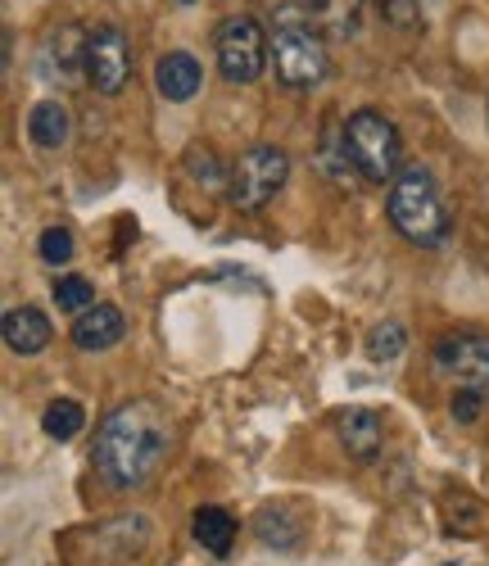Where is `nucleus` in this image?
I'll return each instance as SVG.
<instances>
[{
	"label": "nucleus",
	"mask_w": 489,
	"mask_h": 566,
	"mask_svg": "<svg viewBox=\"0 0 489 566\" xmlns=\"http://www.w3.org/2000/svg\"><path fill=\"white\" fill-rule=\"evenodd\" d=\"M51 295H55L60 313H86V308L95 304V291H91V281H86V276H60Z\"/></svg>",
	"instance_id": "obj_21"
},
{
	"label": "nucleus",
	"mask_w": 489,
	"mask_h": 566,
	"mask_svg": "<svg viewBox=\"0 0 489 566\" xmlns=\"http://www.w3.org/2000/svg\"><path fill=\"white\" fill-rule=\"evenodd\" d=\"M345 146H350L358 181L385 186L404 172V136L381 109H354L345 118Z\"/></svg>",
	"instance_id": "obj_4"
},
{
	"label": "nucleus",
	"mask_w": 489,
	"mask_h": 566,
	"mask_svg": "<svg viewBox=\"0 0 489 566\" xmlns=\"http://www.w3.org/2000/svg\"><path fill=\"white\" fill-rule=\"evenodd\" d=\"M37 73L51 86H77L86 82V32L77 23H60L37 51Z\"/></svg>",
	"instance_id": "obj_9"
},
{
	"label": "nucleus",
	"mask_w": 489,
	"mask_h": 566,
	"mask_svg": "<svg viewBox=\"0 0 489 566\" xmlns=\"http://www.w3.org/2000/svg\"><path fill=\"white\" fill-rule=\"evenodd\" d=\"M422 6H426V0H422Z\"/></svg>",
	"instance_id": "obj_27"
},
{
	"label": "nucleus",
	"mask_w": 489,
	"mask_h": 566,
	"mask_svg": "<svg viewBox=\"0 0 489 566\" xmlns=\"http://www.w3.org/2000/svg\"><path fill=\"white\" fill-rule=\"evenodd\" d=\"M268 41H272V77L285 91H313L326 82L331 73V55H326V36L313 23L304 0H285L268 19Z\"/></svg>",
	"instance_id": "obj_2"
},
{
	"label": "nucleus",
	"mask_w": 489,
	"mask_h": 566,
	"mask_svg": "<svg viewBox=\"0 0 489 566\" xmlns=\"http://www.w3.org/2000/svg\"><path fill=\"white\" fill-rule=\"evenodd\" d=\"M86 82L101 91V96H118L132 82V45H127L123 28H114V23L86 28Z\"/></svg>",
	"instance_id": "obj_7"
},
{
	"label": "nucleus",
	"mask_w": 489,
	"mask_h": 566,
	"mask_svg": "<svg viewBox=\"0 0 489 566\" xmlns=\"http://www.w3.org/2000/svg\"><path fill=\"white\" fill-rule=\"evenodd\" d=\"M186 168H190L195 177H200L205 186H214V191H218V186H227V172L218 168L214 150H205V146H190V150H186Z\"/></svg>",
	"instance_id": "obj_24"
},
{
	"label": "nucleus",
	"mask_w": 489,
	"mask_h": 566,
	"mask_svg": "<svg viewBox=\"0 0 489 566\" xmlns=\"http://www.w3.org/2000/svg\"><path fill=\"white\" fill-rule=\"evenodd\" d=\"M480 408H485V390H476V386H458L454 390V417L458 421H476Z\"/></svg>",
	"instance_id": "obj_25"
},
{
	"label": "nucleus",
	"mask_w": 489,
	"mask_h": 566,
	"mask_svg": "<svg viewBox=\"0 0 489 566\" xmlns=\"http://www.w3.org/2000/svg\"><path fill=\"white\" fill-rule=\"evenodd\" d=\"M82 427H86V408L77 399H55L41 412V431L51 440H73V436H82Z\"/></svg>",
	"instance_id": "obj_19"
},
{
	"label": "nucleus",
	"mask_w": 489,
	"mask_h": 566,
	"mask_svg": "<svg viewBox=\"0 0 489 566\" xmlns=\"http://www.w3.org/2000/svg\"><path fill=\"white\" fill-rule=\"evenodd\" d=\"M376 10L389 28H422L426 23V10H422V0H376Z\"/></svg>",
	"instance_id": "obj_23"
},
{
	"label": "nucleus",
	"mask_w": 489,
	"mask_h": 566,
	"mask_svg": "<svg viewBox=\"0 0 489 566\" xmlns=\"http://www.w3.org/2000/svg\"><path fill=\"white\" fill-rule=\"evenodd\" d=\"M335 436H340V444H345L350 458L372 462V458L381 453L385 427H381V417H376L372 408H345V412L335 417Z\"/></svg>",
	"instance_id": "obj_12"
},
{
	"label": "nucleus",
	"mask_w": 489,
	"mask_h": 566,
	"mask_svg": "<svg viewBox=\"0 0 489 566\" xmlns=\"http://www.w3.org/2000/svg\"><path fill=\"white\" fill-rule=\"evenodd\" d=\"M435 367L454 376L458 386H476L489 395V336L485 332H454L435 340Z\"/></svg>",
	"instance_id": "obj_8"
},
{
	"label": "nucleus",
	"mask_w": 489,
	"mask_h": 566,
	"mask_svg": "<svg viewBox=\"0 0 489 566\" xmlns=\"http://www.w3.org/2000/svg\"><path fill=\"white\" fill-rule=\"evenodd\" d=\"M200 82H205V69H200V60H195V55H186V51L159 55V64H155V86H159V96H164L168 105L195 101Z\"/></svg>",
	"instance_id": "obj_11"
},
{
	"label": "nucleus",
	"mask_w": 489,
	"mask_h": 566,
	"mask_svg": "<svg viewBox=\"0 0 489 566\" xmlns=\"http://www.w3.org/2000/svg\"><path fill=\"white\" fill-rule=\"evenodd\" d=\"M177 6H195V0H177Z\"/></svg>",
	"instance_id": "obj_26"
},
{
	"label": "nucleus",
	"mask_w": 489,
	"mask_h": 566,
	"mask_svg": "<svg viewBox=\"0 0 489 566\" xmlns=\"http://www.w3.org/2000/svg\"><path fill=\"white\" fill-rule=\"evenodd\" d=\"M254 535H259V544H268L277 553H295L304 544V522L285 503H268L254 516Z\"/></svg>",
	"instance_id": "obj_14"
},
{
	"label": "nucleus",
	"mask_w": 489,
	"mask_h": 566,
	"mask_svg": "<svg viewBox=\"0 0 489 566\" xmlns=\"http://www.w3.org/2000/svg\"><path fill=\"white\" fill-rule=\"evenodd\" d=\"M123 336H127V317H123L118 304H91V308L77 313V322H73V345H77L82 354L114 349Z\"/></svg>",
	"instance_id": "obj_10"
},
{
	"label": "nucleus",
	"mask_w": 489,
	"mask_h": 566,
	"mask_svg": "<svg viewBox=\"0 0 489 566\" xmlns=\"http://www.w3.org/2000/svg\"><path fill=\"white\" fill-rule=\"evenodd\" d=\"M69 132H73V118L60 101H41L32 105L28 114V140L37 150H64L69 146Z\"/></svg>",
	"instance_id": "obj_16"
},
{
	"label": "nucleus",
	"mask_w": 489,
	"mask_h": 566,
	"mask_svg": "<svg viewBox=\"0 0 489 566\" xmlns=\"http://www.w3.org/2000/svg\"><path fill=\"white\" fill-rule=\"evenodd\" d=\"M190 535H195V544H200L205 553H214V557H227L231 553V544H236V516L227 512V507H200L190 516Z\"/></svg>",
	"instance_id": "obj_17"
},
{
	"label": "nucleus",
	"mask_w": 489,
	"mask_h": 566,
	"mask_svg": "<svg viewBox=\"0 0 489 566\" xmlns=\"http://www.w3.org/2000/svg\"><path fill=\"white\" fill-rule=\"evenodd\" d=\"M313 23L322 28L326 41H350L358 36L363 28V10H367V0H304Z\"/></svg>",
	"instance_id": "obj_15"
},
{
	"label": "nucleus",
	"mask_w": 489,
	"mask_h": 566,
	"mask_svg": "<svg viewBox=\"0 0 489 566\" xmlns=\"http://www.w3.org/2000/svg\"><path fill=\"white\" fill-rule=\"evenodd\" d=\"M173 453V421L155 399H127L95 427L91 462L101 481L118 494H132L159 476Z\"/></svg>",
	"instance_id": "obj_1"
},
{
	"label": "nucleus",
	"mask_w": 489,
	"mask_h": 566,
	"mask_svg": "<svg viewBox=\"0 0 489 566\" xmlns=\"http://www.w3.org/2000/svg\"><path fill=\"white\" fill-rule=\"evenodd\" d=\"M318 164L326 168L331 181H350V177H358V172H354V159H350V146H345V118L326 127L322 150H318Z\"/></svg>",
	"instance_id": "obj_18"
},
{
	"label": "nucleus",
	"mask_w": 489,
	"mask_h": 566,
	"mask_svg": "<svg viewBox=\"0 0 489 566\" xmlns=\"http://www.w3.org/2000/svg\"><path fill=\"white\" fill-rule=\"evenodd\" d=\"M404 349H408V332L399 322H376L367 332V358L372 363H395V358H404Z\"/></svg>",
	"instance_id": "obj_20"
},
{
	"label": "nucleus",
	"mask_w": 489,
	"mask_h": 566,
	"mask_svg": "<svg viewBox=\"0 0 489 566\" xmlns=\"http://www.w3.org/2000/svg\"><path fill=\"white\" fill-rule=\"evenodd\" d=\"M214 55H218V73L231 86H250L268 73L272 64V41L268 28L254 14H227L214 28Z\"/></svg>",
	"instance_id": "obj_5"
},
{
	"label": "nucleus",
	"mask_w": 489,
	"mask_h": 566,
	"mask_svg": "<svg viewBox=\"0 0 489 566\" xmlns=\"http://www.w3.org/2000/svg\"><path fill=\"white\" fill-rule=\"evenodd\" d=\"M0 332H6V345L14 349V354H41L45 345H51V317H45L41 308H32V304H23V308H10L6 313V326H0Z\"/></svg>",
	"instance_id": "obj_13"
},
{
	"label": "nucleus",
	"mask_w": 489,
	"mask_h": 566,
	"mask_svg": "<svg viewBox=\"0 0 489 566\" xmlns=\"http://www.w3.org/2000/svg\"><path fill=\"white\" fill-rule=\"evenodd\" d=\"M385 213H389V227H395L408 245H417V250L449 245L454 218H449L445 200H439V186L426 168H404L395 181H389Z\"/></svg>",
	"instance_id": "obj_3"
},
{
	"label": "nucleus",
	"mask_w": 489,
	"mask_h": 566,
	"mask_svg": "<svg viewBox=\"0 0 489 566\" xmlns=\"http://www.w3.org/2000/svg\"><path fill=\"white\" fill-rule=\"evenodd\" d=\"M73 231L69 227H45L41 235H37V254L45 259V263H51V268H60V263H69L73 259Z\"/></svg>",
	"instance_id": "obj_22"
},
{
	"label": "nucleus",
	"mask_w": 489,
	"mask_h": 566,
	"mask_svg": "<svg viewBox=\"0 0 489 566\" xmlns=\"http://www.w3.org/2000/svg\"><path fill=\"white\" fill-rule=\"evenodd\" d=\"M285 181H290V155L281 146L259 140V146H250L231 164V172H227V200L240 213H259V209H268L281 196Z\"/></svg>",
	"instance_id": "obj_6"
}]
</instances>
